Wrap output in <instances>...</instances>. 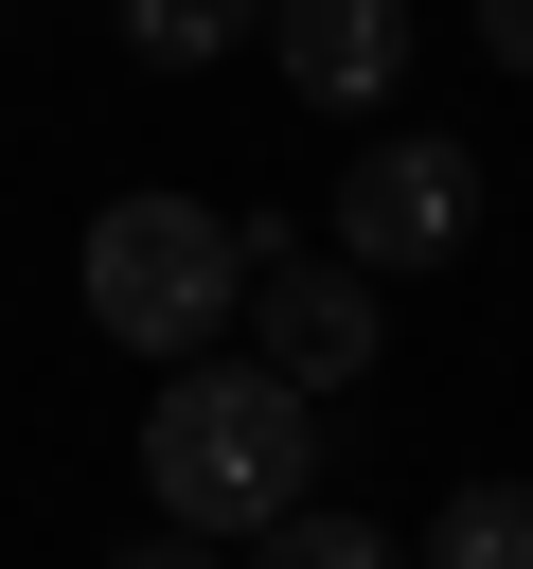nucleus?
<instances>
[{
  "instance_id": "nucleus-1",
  "label": "nucleus",
  "mask_w": 533,
  "mask_h": 569,
  "mask_svg": "<svg viewBox=\"0 0 533 569\" xmlns=\"http://www.w3.org/2000/svg\"><path fill=\"white\" fill-rule=\"evenodd\" d=\"M142 480H160V533L266 551L284 516H320V409H302L266 356H195V373H160V409H142Z\"/></svg>"
},
{
  "instance_id": "nucleus-2",
  "label": "nucleus",
  "mask_w": 533,
  "mask_h": 569,
  "mask_svg": "<svg viewBox=\"0 0 533 569\" xmlns=\"http://www.w3.org/2000/svg\"><path fill=\"white\" fill-rule=\"evenodd\" d=\"M71 284H89V320H107L124 356L195 373V356H213V320H249L266 249H249V213H213V196H160V178H142V196H107V213H89Z\"/></svg>"
},
{
  "instance_id": "nucleus-3",
  "label": "nucleus",
  "mask_w": 533,
  "mask_h": 569,
  "mask_svg": "<svg viewBox=\"0 0 533 569\" xmlns=\"http://www.w3.org/2000/svg\"><path fill=\"white\" fill-rule=\"evenodd\" d=\"M320 249H338V267H373V284H426V267H462V249H480V142H444V124H391V142H355V178H338Z\"/></svg>"
},
{
  "instance_id": "nucleus-4",
  "label": "nucleus",
  "mask_w": 533,
  "mask_h": 569,
  "mask_svg": "<svg viewBox=\"0 0 533 569\" xmlns=\"http://www.w3.org/2000/svg\"><path fill=\"white\" fill-rule=\"evenodd\" d=\"M249 356L320 409V391H355V373L391 356V284H373V267H338V249H284V267L249 284Z\"/></svg>"
},
{
  "instance_id": "nucleus-5",
  "label": "nucleus",
  "mask_w": 533,
  "mask_h": 569,
  "mask_svg": "<svg viewBox=\"0 0 533 569\" xmlns=\"http://www.w3.org/2000/svg\"><path fill=\"white\" fill-rule=\"evenodd\" d=\"M266 53H284V89L302 107H391L409 89V0H266Z\"/></svg>"
},
{
  "instance_id": "nucleus-6",
  "label": "nucleus",
  "mask_w": 533,
  "mask_h": 569,
  "mask_svg": "<svg viewBox=\"0 0 533 569\" xmlns=\"http://www.w3.org/2000/svg\"><path fill=\"white\" fill-rule=\"evenodd\" d=\"M409 569H533V480H462V498L409 533Z\"/></svg>"
},
{
  "instance_id": "nucleus-7",
  "label": "nucleus",
  "mask_w": 533,
  "mask_h": 569,
  "mask_svg": "<svg viewBox=\"0 0 533 569\" xmlns=\"http://www.w3.org/2000/svg\"><path fill=\"white\" fill-rule=\"evenodd\" d=\"M231 36H266V0H124V53L142 71H213Z\"/></svg>"
},
{
  "instance_id": "nucleus-8",
  "label": "nucleus",
  "mask_w": 533,
  "mask_h": 569,
  "mask_svg": "<svg viewBox=\"0 0 533 569\" xmlns=\"http://www.w3.org/2000/svg\"><path fill=\"white\" fill-rule=\"evenodd\" d=\"M249 569H409V533H373V516H338V498H320V516H284Z\"/></svg>"
},
{
  "instance_id": "nucleus-9",
  "label": "nucleus",
  "mask_w": 533,
  "mask_h": 569,
  "mask_svg": "<svg viewBox=\"0 0 533 569\" xmlns=\"http://www.w3.org/2000/svg\"><path fill=\"white\" fill-rule=\"evenodd\" d=\"M107 569H231V551H213V533H124Z\"/></svg>"
},
{
  "instance_id": "nucleus-10",
  "label": "nucleus",
  "mask_w": 533,
  "mask_h": 569,
  "mask_svg": "<svg viewBox=\"0 0 533 569\" xmlns=\"http://www.w3.org/2000/svg\"><path fill=\"white\" fill-rule=\"evenodd\" d=\"M480 53H497V71L533 89V0H480Z\"/></svg>"
}]
</instances>
